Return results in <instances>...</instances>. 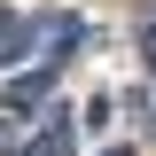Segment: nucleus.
I'll return each mask as SVG.
<instances>
[{"label":"nucleus","instance_id":"f257e3e1","mask_svg":"<svg viewBox=\"0 0 156 156\" xmlns=\"http://www.w3.org/2000/svg\"><path fill=\"white\" fill-rule=\"evenodd\" d=\"M70 47H86V16H70V8H47V16L23 23V55H39L47 70H55Z\"/></svg>","mask_w":156,"mask_h":156},{"label":"nucleus","instance_id":"39448f33","mask_svg":"<svg viewBox=\"0 0 156 156\" xmlns=\"http://www.w3.org/2000/svg\"><path fill=\"white\" fill-rule=\"evenodd\" d=\"M140 55H148V78H156V16L140 23Z\"/></svg>","mask_w":156,"mask_h":156},{"label":"nucleus","instance_id":"20e7f679","mask_svg":"<svg viewBox=\"0 0 156 156\" xmlns=\"http://www.w3.org/2000/svg\"><path fill=\"white\" fill-rule=\"evenodd\" d=\"M8 55H23V16L0 8V62H8Z\"/></svg>","mask_w":156,"mask_h":156},{"label":"nucleus","instance_id":"423d86ee","mask_svg":"<svg viewBox=\"0 0 156 156\" xmlns=\"http://www.w3.org/2000/svg\"><path fill=\"white\" fill-rule=\"evenodd\" d=\"M148 117H156V78H148Z\"/></svg>","mask_w":156,"mask_h":156},{"label":"nucleus","instance_id":"0eeeda50","mask_svg":"<svg viewBox=\"0 0 156 156\" xmlns=\"http://www.w3.org/2000/svg\"><path fill=\"white\" fill-rule=\"evenodd\" d=\"M101 156H133V148H101Z\"/></svg>","mask_w":156,"mask_h":156},{"label":"nucleus","instance_id":"7ed1b4c3","mask_svg":"<svg viewBox=\"0 0 156 156\" xmlns=\"http://www.w3.org/2000/svg\"><path fill=\"white\" fill-rule=\"evenodd\" d=\"M23 148H31V125H23V117H8V109H0V156H23Z\"/></svg>","mask_w":156,"mask_h":156},{"label":"nucleus","instance_id":"f03ea898","mask_svg":"<svg viewBox=\"0 0 156 156\" xmlns=\"http://www.w3.org/2000/svg\"><path fill=\"white\" fill-rule=\"evenodd\" d=\"M70 140H78V125H70L62 109H47V117L31 125V148H23V156H70Z\"/></svg>","mask_w":156,"mask_h":156}]
</instances>
